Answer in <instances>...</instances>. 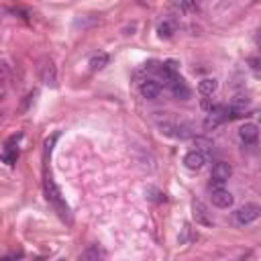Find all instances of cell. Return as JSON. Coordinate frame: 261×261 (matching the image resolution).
Instances as JSON below:
<instances>
[{"mask_svg":"<svg viewBox=\"0 0 261 261\" xmlns=\"http://www.w3.org/2000/svg\"><path fill=\"white\" fill-rule=\"evenodd\" d=\"M45 194H47V200L53 204V208L60 212V217L63 221H70V208H67V204H65L63 196H61L58 184H55L51 174H47V172H45Z\"/></svg>","mask_w":261,"mask_h":261,"instance_id":"cell-1","label":"cell"},{"mask_svg":"<svg viewBox=\"0 0 261 261\" xmlns=\"http://www.w3.org/2000/svg\"><path fill=\"white\" fill-rule=\"evenodd\" d=\"M259 214H261V208H259V204H255V202H247L245 206H241L239 210L235 212V219H237V222L239 224H251V222H255L257 219H259Z\"/></svg>","mask_w":261,"mask_h":261,"instance_id":"cell-2","label":"cell"},{"mask_svg":"<svg viewBox=\"0 0 261 261\" xmlns=\"http://www.w3.org/2000/svg\"><path fill=\"white\" fill-rule=\"evenodd\" d=\"M192 214H194L196 224L202 226H214V219L210 217V212L206 208V204L202 200H192Z\"/></svg>","mask_w":261,"mask_h":261,"instance_id":"cell-3","label":"cell"},{"mask_svg":"<svg viewBox=\"0 0 261 261\" xmlns=\"http://www.w3.org/2000/svg\"><path fill=\"white\" fill-rule=\"evenodd\" d=\"M233 176V167L226 163V161H217L212 165V172H210V180L214 181V184H224L226 180H229Z\"/></svg>","mask_w":261,"mask_h":261,"instance_id":"cell-4","label":"cell"},{"mask_svg":"<svg viewBox=\"0 0 261 261\" xmlns=\"http://www.w3.org/2000/svg\"><path fill=\"white\" fill-rule=\"evenodd\" d=\"M41 80L45 86H51L55 88L58 86V70H55V65L51 60H45L43 65H41Z\"/></svg>","mask_w":261,"mask_h":261,"instance_id":"cell-5","label":"cell"},{"mask_svg":"<svg viewBox=\"0 0 261 261\" xmlns=\"http://www.w3.org/2000/svg\"><path fill=\"white\" fill-rule=\"evenodd\" d=\"M212 204L217 208H231L233 206V194L229 190H224V188H217V190H212Z\"/></svg>","mask_w":261,"mask_h":261,"instance_id":"cell-6","label":"cell"},{"mask_svg":"<svg viewBox=\"0 0 261 261\" xmlns=\"http://www.w3.org/2000/svg\"><path fill=\"white\" fill-rule=\"evenodd\" d=\"M259 137V129H257V124L255 122H247L243 124V127L239 129V139L245 143V145H253Z\"/></svg>","mask_w":261,"mask_h":261,"instance_id":"cell-7","label":"cell"},{"mask_svg":"<svg viewBox=\"0 0 261 261\" xmlns=\"http://www.w3.org/2000/svg\"><path fill=\"white\" fill-rule=\"evenodd\" d=\"M204 163H206V155H204V151H198V149L186 153V157H184V165L188 169H202Z\"/></svg>","mask_w":261,"mask_h":261,"instance_id":"cell-8","label":"cell"},{"mask_svg":"<svg viewBox=\"0 0 261 261\" xmlns=\"http://www.w3.org/2000/svg\"><path fill=\"white\" fill-rule=\"evenodd\" d=\"M169 90H172V94L176 98H180V100H188L190 98V88L180 76L174 78V80H169Z\"/></svg>","mask_w":261,"mask_h":261,"instance_id":"cell-9","label":"cell"},{"mask_svg":"<svg viewBox=\"0 0 261 261\" xmlns=\"http://www.w3.org/2000/svg\"><path fill=\"white\" fill-rule=\"evenodd\" d=\"M141 96L147 98V100H155L157 96L161 94V84L160 82H155V80H145L141 82Z\"/></svg>","mask_w":261,"mask_h":261,"instance_id":"cell-10","label":"cell"},{"mask_svg":"<svg viewBox=\"0 0 261 261\" xmlns=\"http://www.w3.org/2000/svg\"><path fill=\"white\" fill-rule=\"evenodd\" d=\"M217 88H219V82L214 80V78H204V80H200V84H198V92L204 98H208V96H212L214 92H217Z\"/></svg>","mask_w":261,"mask_h":261,"instance_id":"cell-11","label":"cell"},{"mask_svg":"<svg viewBox=\"0 0 261 261\" xmlns=\"http://www.w3.org/2000/svg\"><path fill=\"white\" fill-rule=\"evenodd\" d=\"M108 55L106 53H94L92 55V58H90V70H92V72H100V70H104V67L108 65Z\"/></svg>","mask_w":261,"mask_h":261,"instance_id":"cell-12","label":"cell"},{"mask_svg":"<svg viewBox=\"0 0 261 261\" xmlns=\"http://www.w3.org/2000/svg\"><path fill=\"white\" fill-rule=\"evenodd\" d=\"M82 259L84 261H102V259H104V249H102L100 245H90L84 251Z\"/></svg>","mask_w":261,"mask_h":261,"instance_id":"cell-13","label":"cell"},{"mask_svg":"<svg viewBox=\"0 0 261 261\" xmlns=\"http://www.w3.org/2000/svg\"><path fill=\"white\" fill-rule=\"evenodd\" d=\"M249 104H251V100H249L245 94H239V96H235L233 98V102H231V108L237 112V115H243L245 112V108H249Z\"/></svg>","mask_w":261,"mask_h":261,"instance_id":"cell-14","label":"cell"},{"mask_svg":"<svg viewBox=\"0 0 261 261\" xmlns=\"http://www.w3.org/2000/svg\"><path fill=\"white\" fill-rule=\"evenodd\" d=\"M174 33H176V27H174V22H169V20H163L161 25L157 27V35H160V39L174 37Z\"/></svg>","mask_w":261,"mask_h":261,"instance_id":"cell-15","label":"cell"},{"mask_svg":"<svg viewBox=\"0 0 261 261\" xmlns=\"http://www.w3.org/2000/svg\"><path fill=\"white\" fill-rule=\"evenodd\" d=\"M221 117H217L214 112H208V117L204 119V131H214V129H219L221 127Z\"/></svg>","mask_w":261,"mask_h":261,"instance_id":"cell-16","label":"cell"},{"mask_svg":"<svg viewBox=\"0 0 261 261\" xmlns=\"http://www.w3.org/2000/svg\"><path fill=\"white\" fill-rule=\"evenodd\" d=\"M161 74L167 78V80H174V78H178V63L176 61H165L163 67H161Z\"/></svg>","mask_w":261,"mask_h":261,"instance_id":"cell-17","label":"cell"},{"mask_svg":"<svg viewBox=\"0 0 261 261\" xmlns=\"http://www.w3.org/2000/svg\"><path fill=\"white\" fill-rule=\"evenodd\" d=\"M17 157H19V151L15 149V147L6 145V149H4V153H2V160H4L8 165H13V163L17 161Z\"/></svg>","mask_w":261,"mask_h":261,"instance_id":"cell-18","label":"cell"},{"mask_svg":"<svg viewBox=\"0 0 261 261\" xmlns=\"http://www.w3.org/2000/svg\"><path fill=\"white\" fill-rule=\"evenodd\" d=\"M147 198L153 200V202H163V200H165L163 192H160L157 188H147Z\"/></svg>","mask_w":261,"mask_h":261,"instance_id":"cell-19","label":"cell"},{"mask_svg":"<svg viewBox=\"0 0 261 261\" xmlns=\"http://www.w3.org/2000/svg\"><path fill=\"white\" fill-rule=\"evenodd\" d=\"M4 82H6V72L2 70V67H0V88L4 86Z\"/></svg>","mask_w":261,"mask_h":261,"instance_id":"cell-20","label":"cell"},{"mask_svg":"<svg viewBox=\"0 0 261 261\" xmlns=\"http://www.w3.org/2000/svg\"><path fill=\"white\" fill-rule=\"evenodd\" d=\"M0 261H10V259H8V257H4V259H0Z\"/></svg>","mask_w":261,"mask_h":261,"instance_id":"cell-21","label":"cell"}]
</instances>
